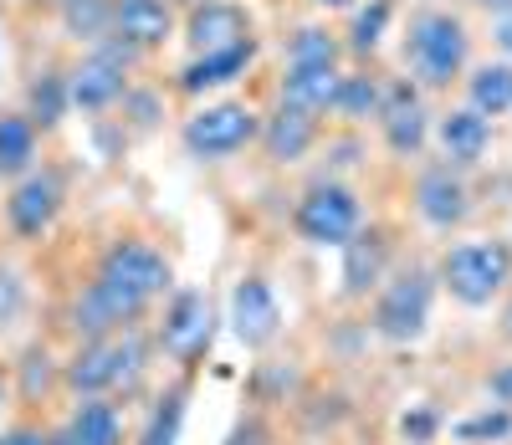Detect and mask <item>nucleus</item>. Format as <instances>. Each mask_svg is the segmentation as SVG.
Returning a JSON list of instances; mask_svg holds the SVG:
<instances>
[{"label":"nucleus","mask_w":512,"mask_h":445,"mask_svg":"<svg viewBox=\"0 0 512 445\" xmlns=\"http://www.w3.org/2000/svg\"><path fill=\"white\" fill-rule=\"evenodd\" d=\"M169 282H175V272H169V261L154 246L113 241L98 261V277L88 282V292H82L77 307H72V328L88 333V343L108 338V333H123Z\"/></svg>","instance_id":"nucleus-1"},{"label":"nucleus","mask_w":512,"mask_h":445,"mask_svg":"<svg viewBox=\"0 0 512 445\" xmlns=\"http://www.w3.org/2000/svg\"><path fill=\"white\" fill-rule=\"evenodd\" d=\"M144 369V343L134 328H123V333H108V338H93V343H82L77 348V359L67 364V389L77 399H103L108 389L128 384Z\"/></svg>","instance_id":"nucleus-2"},{"label":"nucleus","mask_w":512,"mask_h":445,"mask_svg":"<svg viewBox=\"0 0 512 445\" xmlns=\"http://www.w3.org/2000/svg\"><path fill=\"white\" fill-rule=\"evenodd\" d=\"M441 282L456 302L466 307H482L492 302L507 282H512V251L502 241H466L456 251H446L441 261Z\"/></svg>","instance_id":"nucleus-3"},{"label":"nucleus","mask_w":512,"mask_h":445,"mask_svg":"<svg viewBox=\"0 0 512 445\" xmlns=\"http://www.w3.org/2000/svg\"><path fill=\"white\" fill-rule=\"evenodd\" d=\"M292 226L308 246H349L359 231V200L344 185H313L292 210Z\"/></svg>","instance_id":"nucleus-4"},{"label":"nucleus","mask_w":512,"mask_h":445,"mask_svg":"<svg viewBox=\"0 0 512 445\" xmlns=\"http://www.w3.org/2000/svg\"><path fill=\"white\" fill-rule=\"evenodd\" d=\"M431 323V277L425 272H400L395 282H384L374 302V333L390 343H415Z\"/></svg>","instance_id":"nucleus-5"},{"label":"nucleus","mask_w":512,"mask_h":445,"mask_svg":"<svg viewBox=\"0 0 512 445\" xmlns=\"http://www.w3.org/2000/svg\"><path fill=\"white\" fill-rule=\"evenodd\" d=\"M405 52H410V62H415V72L425 82H451L461 72V62H466V31H461L456 16L431 11V16H420L410 26V47Z\"/></svg>","instance_id":"nucleus-6"},{"label":"nucleus","mask_w":512,"mask_h":445,"mask_svg":"<svg viewBox=\"0 0 512 445\" xmlns=\"http://www.w3.org/2000/svg\"><path fill=\"white\" fill-rule=\"evenodd\" d=\"M210 333H216L210 297L205 292H175V302L164 307V323H159V348L175 364L195 369L205 359V348H210Z\"/></svg>","instance_id":"nucleus-7"},{"label":"nucleus","mask_w":512,"mask_h":445,"mask_svg":"<svg viewBox=\"0 0 512 445\" xmlns=\"http://www.w3.org/2000/svg\"><path fill=\"white\" fill-rule=\"evenodd\" d=\"M256 113L241 108V103H221V108H205L185 123V149L195 159H226L236 149H246L256 139Z\"/></svg>","instance_id":"nucleus-8"},{"label":"nucleus","mask_w":512,"mask_h":445,"mask_svg":"<svg viewBox=\"0 0 512 445\" xmlns=\"http://www.w3.org/2000/svg\"><path fill=\"white\" fill-rule=\"evenodd\" d=\"M57 210H62V180L47 174V169L26 174V180L11 190V200H6V220H11V231L21 241H41V236H47Z\"/></svg>","instance_id":"nucleus-9"},{"label":"nucleus","mask_w":512,"mask_h":445,"mask_svg":"<svg viewBox=\"0 0 512 445\" xmlns=\"http://www.w3.org/2000/svg\"><path fill=\"white\" fill-rule=\"evenodd\" d=\"M282 328V307H277V292L262 282V277H241L236 292H231V333L246 343V348H267Z\"/></svg>","instance_id":"nucleus-10"},{"label":"nucleus","mask_w":512,"mask_h":445,"mask_svg":"<svg viewBox=\"0 0 512 445\" xmlns=\"http://www.w3.org/2000/svg\"><path fill=\"white\" fill-rule=\"evenodd\" d=\"M128 47H103L93 52L88 62H82L67 82V103L77 108H108L113 98H123V87H128Z\"/></svg>","instance_id":"nucleus-11"},{"label":"nucleus","mask_w":512,"mask_h":445,"mask_svg":"<svg viewBox=\"0 0 512 445\" xmlns=\"http://www.w3.org/2000/svg\"><path fill=\"white\" fill-rule=\"evenodd\" d=\"M415 205H420V215L431 220V226L451 231V226L466 220V185L456 180L451 169H425L420 185H415Z\"/></svg>","instance_id":"nucleus-12"},{"label":"nucleus","mask_w":512,"mask_h":445,"mask_svg":"<svg viewBox=\"0 0 512 445\" xmlns=\"http://www.w3.org/2000/svg\"><path fill=\"white\" fill-rule=\"evenodd\" d=\"M169 6L164 0H118L113 6V31L128 52L134 47H159V41L169 36Z\"/></svg>","instance_id":"nucleus-13"},{"label":"nucleus","mask_w":512,"mask_h":445,"mask_svg":"<svg viewBox=\"0 0 512 445\" xmlns=\"http://www.w3.org/2000/svg\"><path fill=\"white\" fill-rule=\"evenodd\" d=\"M379 113H384V139H390L395 154H415L425 144V113H420V98L410 93V82L390 87L379 98Z\"/></svg>","instance_id":"nucleus-14"},{"label":"nucleus","mask_w":512,"mask_h":445,"mask_svg":"<svg viewBox=\"0 0 512 445\" xmlns=\"http://www.w3.org/2000/svg\"><path fill=\"white\" fill-rule=\"evenodd\" d=\"M384 261H390V236L384 231H354V241L344 246V292L364 297L369 287H379Z\"/></svg>","instance_id":"nucleus-15"},{"label":"nucleus","mask_w":512,"mask_h":445,"mask_svg":"<svg viewBox=\"0 0 512 445\" xmlns=\"http://www.w3.org/2000/svg\"><path fill=\"white\" fill-rule=\"evenodd\" d=\"M190 41L200 52H226V47L251 41V31H246V16L236 6H226V0H205V6L190 16Z\"/></svg>","instance_id":"nucleus-16"},{"label":"nucleus","mask_w":512,"mask_h":445,"mask_svg":"<svg viewBox=\"0 0 512 445\" xmlns=\"http://www.w3.org/2000/svg\"><path fill=\"white\" fill-rule=\"evenodd\" d=\"M333 93H338V72L333 67H297L287 62V77H282V103L297 108V113H323L333 108Z\"/></svg>","instance_id":"nucleus-17"},{"label":"nucleus","mask_w":512,"mask_h":445,"mask_svg":"<svg viewBox=\"0 0 512 445\" xmlns=\"http://www.w3.org/2000/svg\"><path fill=\"white\" fill-rule=\"evenodd\" d=\"M57 445H123V420L108 399H82Z\"/></svg>","instance_id":"nucleus-18"},{"label":"nucleus","mask_w":512,"mask_h":445,"mask_svg":"<svg viewBox=\"0 0 512 445\" xmlns=\"http://www.w3.org/2000/svg\"><path fill=\"white\" fill-rule=\"evenodd\" d=\"M487 139H492V128L472 108H456V113L441 118V149H446L451 164H477L487 154Z\"/></svg>","instance_id":"nucleus-19"},{"label":"nucleus","mask_w":512,"mask_h":445,"mask_svg":"<svg viewBox=\"0 0 512 445\" xmlns=\"http://www.w3.org/2000/svg\"><path fill=\"white\" fill-rule=\"evenodd\" d=\"M313 118L308 113H297V108H287L282 103V113L277 118H267V128H262V144H267V154L277 159V164H292V159H303L308 149H313Z\"/></svg>","instance_id":"nucleus-20"},{"label":"nucleus","mask_w":512,"mask_h":445,"mask_svg":"<svg viewBox=\"0 0 512 445\" xmlns=\"http://www.w3.org/2000/svg\"><path fill=\"white\" fill-rule=\"evenodd\" d=\"M251 52H256L251 41H241V47H226V52H200V57L180 72V87H185V93H205V87H221V82H231V77L246 72Z\"/></svg>","instance_id":"nucleus-21"},{"label":"nucleus","mask_w":512,"mask_h":445,"mask_svg":"<svg viewBox=\"0 0 512 445\" xmlns=\"http://www.w3.org/2000/svg\"><path fill=\"white\" fill-rule=\"evenodd\" d=\"M36 159V123L21 113L0 118V174H26Z\"/></svg>","instance_id":"nucleus-22"},{"label":"nucleus","mask_w":512,"mask_h":445,"mask_svg":"<svg viewBox=\"0 0 512 445\" xmlns=\"http://www.w3.org/2000/svg\"><path fill=\"white\" fill-rule=\"evenodd\" d=\"M180 425H185V384L164 389L154 399V415H149L139 445H180Z\"/></svg>","instance_id":"nucleus-23"},{"label":"nucleus","mask_w":512,"mask_h":445,"mask_svg":"<svg viewBox=\"0 0 512 445\" xmlns=\"http://www.w3.org/2000/svg\"><path fill=\"white\" fill-rule=\"evenodd\" d=\"M512 108V67H482L472 77V113L502 118Z\"/></svg>","instance_id":"nucleus-24"},{"label":"nucleus","mask_w":512,"mask_h":445,"mask_svg":"<svg viewBox=\"0 0 512 445\" xmlns=\"http://www.w3.org/2000/svg\"><path fill=\"white\" fill-rule=\"evenodd\" d=\"M62 21L77 41H98L113 26V6L108 0H62Z\"/></svg>","instance_id":"nucleus-25"},{"label":"nucleus","mask_w":512,"mask_h":445,"mask_svg":"<svg viewBox=\"0 0 512 445\" xmlns=\"http://www.w3.org/2000/svg\"><path fill=\"white\" fill-rule=\"evenodd\" d=\"M333 108L349 113V118H369L379 108V87L369 77H338V93H333Z\"/></svg>","instance_id":"nucleus-26"},{"label":"nucleus","mask_w":512,"mask_h":445,"mask_svg":"<svg viewBox=\"0 0 512 445\" xmlns=\"http://www.w3.org/2000/svg\"><path fill=\"white\" fill-rule=\"evenodd\" d=\"M456 435L466 440V445H492V440H507L512 435V410L502 405V410H482V415H472V420H461L456 425Z\"/></svg>","instance_id":"nucleus-27"},{"label":"nucleus","mask_w":512,"mask_h":445,"mask_svg":"<svg viewBox=\"0 0 512 445\" xmlns=\"http://www.w3.org/2000/svg\"><path fill=\"white\" fill-rule=\"evenodd\" d=\"M292 62H297V67H333V62H338V41H333L328 31H318V26L297 31V41H292Z\"/></svg>","instance_id":"nucleus-28"},{"label":"nucleus","mask_w":512,"mask_h":445,"mask_svg":"<svg viewBox=\"0 0 512 445\" xmlns=\"http://www.w3.org/2000/svg\"><path fill=\"white\" fill-rule=\"evenodd\" d=\"M384 26H390V0H374L369 11L354 16V52H374L379 36H384Z\"/></svg>","instance_id":"nucleus-29"},{"label":"nucleus","mask_w":512,"mask_h":445,"mask_svg":"<svg viewBox=\"0 0 512 445\" xmlns=\"http://www.w3.org/2000/svg\"><path fill=\"white\" fill-rule=\"evenodd\" d=\"M31 103H36V123H57L67 108V82L62 77H41L31 87Z\"/></svg>","instance_id":"nucleus-30"},{"label":"nucleus","mask_w":512,"mask_h":445,"mask_svg":"<svg viewBox=\"0 0 512 445\" xmlns=\"http://www.w3.org/2000/svg\"><path fill=\"white\" fill-rule=\"evenodd\" d=\"M21 313H26V287H21L16 272H6V266H0V333H6Z\"/></svg>","instance_id":"nucleus-31"},{"label":"nucleus","mask_w":512,"mask_h":445,"mask_svg":"<svg viewBox=\"0 0 512 445\" xmlns=\"http://www.w3.org/2000/svg\"><path fill=\"white\" fill-rule=\"evenodd\" d=\"M436 425H441V420H436V410H425V405H420V410H410V415L400 420V435H405L410 445H431Z\"/></svg>","instance_id":"nucleus-32"},{"label":"nucleus","mask_w":512,"mask_h":445,"mask_svg":"<svg viewBox=\"0 0 512 445\" xmlns=\"http://www.w3.org/2000/svg\"><path fill=\"white\" fill-rule=\"evenodd\" d=\"M226 445H272V435H267L262 420H241V425L226 435Z\"/></svg>","instance_id":"nucleus-33"},{"label":"nucleus","mask_w":512,"mask_h":445,"mask_svg":"<svg viewBox=\"0 0 512 445\" xmlns=\"http://www.w3.org/2000/svg\"><path fill=\"white\" fill-rule=\"evenodd\" d=\"M487 389H492V399H497V405H512V364H502V369L487 379Z\"/></svg>","instance_id":"nucleus-34"},{"label":"nucleus","mask_w":512,"mask_h":445,"mask_svg":"<svg viewBox=\"0 0 512 445\" xmlns=\"http://www.w3.org/2000/svg\"><path fill=\"white\" fill-rule=\"evenodd\" d=\"M0 445H57V440H47L41 430H11V435H0Z\"/></svg>","instance_id":"nucleus-35"},{"label":"nucleus","mask_w":512,"mask_h":445,"mask_svg":"<svg viewBox=\"0 0 512 445\" xmlns=\"http://www.w3.org/2000/svg\"><path fill=\"white\" fill-rule=\"evenodd\" d=\"M497 41H502V52H507V57H512V16H507V21H502V31H497Z\"/></svg>","instance_id":"nucleus-36"},{"label":"nucleus","mask_w":512,"mask_h":445,"mask_svg":"<svg viewBox=\"0 0 512 445\" xmlns=\"http://www.w3.org/2000/svg\"><path fill=\"white\" fill-rule=\"evenodd\" d=\"M318 6H349V0H318Z\"/></svg>","instance_id":"nucleus-37"},{"label":"nucleus","mask_w":512,"mask_h":445,"mask_svg":"<svg viewBox=\"0 0 512 445\" xmlns=\"http://www.w3.org/2000/svg\"><path fill=\"white\" fill-rule=\"evenodd\" d=\"M487 6H512V0H487Z\"/></svg>","instance_id":"nucleus-38"},{"label":"nucleus","mask_w":512,"mask_h":445,"mask_svg":"<svg viewBox=\"0 0 512 445\" xmlns=\"http://www.w3.org/2000/svg\"><path fill=\"white\" fill-rule=\"evenodd\" d=\"M507 333H512V307H507Z\"/></svg>","instance_id":"nucleus-39"}]
</instances>
